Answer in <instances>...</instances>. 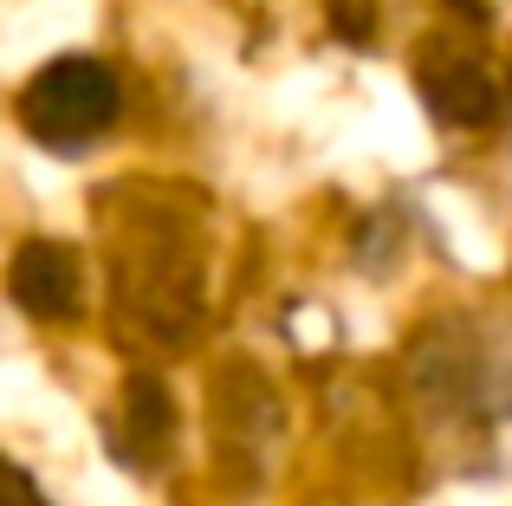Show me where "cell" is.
Wrapping results in <instances>:
<instances>
[{
  "label": "cell",
  "mask_w": 512,
  "mask_h": 506,
  "mask_svg": "<svg viewBox=\"0 0 512 506\" xmlns=\"http://www.w3.org/2000/svg\"><path fill=\"white\" fill-rule=\"evenodd\" d=\"M111 117H117V78L98 59H52L20 91V124L33 130V143H46L59 156L104 137Z\"/></svg>",
  "instance_id": "cell-1"
},
{
  "label": "cell",
  "mask_w": 512,
  "mask_h": 506,
  "mask_svg": "<svg viewBox=\"0 0 512 506\" xmlns=\"http://www.w3.org/2000/svg\"><path fill=\"white\" fill-rule=\"evenodd\" d=\"M7 292L33 318H72L78 312V260L59 241H26L7 266Z\"/></svg>",
  "instance_id": "cell-2"
},
{
  "label": "cell",
  "mask_w": 512,
  "mask_h": 506,
  "mask_svg": "<svg viewBox=\"0 0 512 506\" xmlns=\"http://www.w3.org/2000/svg\"><path fill=\"white\" fill-rule=\"evenodd\" d=\"M422 98L441 124H493L500 117V85L480 65L454 59V65H428L422 72Z\"/></svg>",
  "instance_id": "cell-3"
},
{
  "label": "cell",
  "mask_w": 512,
  "mask_h": 506,
  "mask_svg": "<svg viewBox=\"0 0 512 506\" xmlns=\"http://www.w3.org/2000/svg\"><path fill=\"white\" fill-rule=\"evenodd\" d=\"M331 26H338V39L363 46V39L376 33V7L370 0H331Z\"/></svg>",
  "instance_id": "cell-4"
},
{
  "label": "cell",
  "mask_w": 512,
  "mask_h": 506,
  "mask_svg": "<svg viewBox=\"0 0 512 506\" xmlns=\"http://www.w3.org/2000/svg\"><path fill=\"white\" fill-rule=\"evenodd\" d=\"M0 506H46L33 494V481H26L20 468H7V461H0Z\"/></svg>",
  "instance_id": "cell-5"
},
{
  "label": "cell",
  "mask_w": 512,
  "mask_h": 506,
  "mask_svg": "<svg viewBox=\"0 0 512 506\" xmlns=\"http://www.w3.org/2000/svg\"><path fill=\"white\" fill-rule=\"evenodd\" d=\"M454 13H467V20H487V0H448Z\"/></svg>",
  "instance_id": "cell-6"
}]
</instances>
